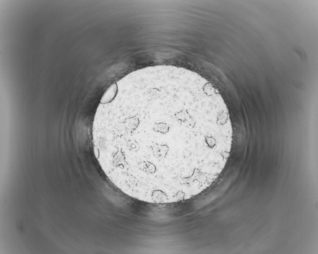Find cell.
Returning <instances> with one entry per match:
<instances>
[{"mask_svg": "<svg viewBox=\"0 0 318 254\" xmlns=\"http://www.w3.org/2000/svg\"><path fill=\"white\" fill-rule=\"evenodd\" d=\"M93 123L95 156L125 195L154 204L188 200L219 176L233 129L206 79L172 66L146 67L112 84Z\"/></svg>", "mask_w": 318, "mask_h": 254, "instance_id": "1", "label": "cell"}]
</instances>
